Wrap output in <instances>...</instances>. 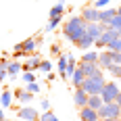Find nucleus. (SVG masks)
<instances>
[{"label":"nucleus","mask_w":121,"mask_h":121,"mask_svg":"<svg viewBox=\"0 0 121 121\" xmlns=\"http://www.w3.org/2000/svg\"><path fill=\"white\" fill-rule=\"evenodd\" d=\"M11 102H13V94L9 92V90H4V92L0 94V107H2V109H9Z\"/></svg>","instance_id":"22"},{"label":"nucleus","mask_w":121,"mask_h":121,"mask_svg":"<svg viewBox=\"0 0 121 121\" xmlns=\"http://www.w3.org/2000/svg\"><path fill=\"white\" fill-rule=\"evenodd\" d=\"M50 52H52L54 56H60V54H63V52H60V46H59V44H52V46H50Z\"/></svg>","instance_id":"34"},{"label":"nucleus","mask_w":121,"mask_h":121,"mask_svg":"<svg viewBox=\"0 0 121 121\" xmlns=\"http://www.w3.org/2000/svg\"><path fill=\"white\" fill-rule=\"evenodd\" d=\"M107 71H109L111 75H113V77H121V65H117V63H113V65H111V67L107 69Z\"/></svg>","instance_id":"29"},{"label":"nucleus","mask_w":121,"mask_h":121,"mask_svg":"<svg viewBox=\"0 0 121 121\" xmlns=\"http://www.w3.org/2000/svg\"><path fill=\"white\" fill-rule=\"evenodd\" d=\"M111 54H113V63L121 65V52H111Z\"/></svg>","instance_id":"35"},{"label":"nucleus","mask_w":121,"mask_h":121,"mask_svg":"<svg viewBox=\"0 0 121 121\" xmlns=\"http://www.w3.org/2000/svg\"><path fill=\"white\" fill-rule=\"evenodd\" d=\"M117 38H119V31H117V29H111V27H107V29H104V31L98 36L96 46H98V48H107L111 42H113V40H117Z\"/></svg>","instance_id":"4"},{"label":"nucleus","mask_w":121,"mask_h":121,"mask_svg":"<svg viewBox=\"0 0 121 121\" xmlns=\"http://www.w3.org/2000/svg\"><path fill=\"white\" fill-rule=\"evenodd\" d=\"M82 90H84L88 96H92V94H100L102 92V88H104V77H86L82 86H79Z\"/></svg>","instance_id":"2"},{"label":"nucleus","mask_w":121,"mask_h":121,"mask_svg":"<svg viewBox=\"0 0 121 121\" xmlns=\"http://www.w3.org/2000/svg\"><path fill=\"white\" fill-rule=\"evenodd\" d=\"M75 46H77L79 50H90L92 46H94V38H92L90 34H88V31H86L84 36H82V40H79V42H77Z\"/></svg>","instance_id":"15"},{"label":"nucleus","mask_w":121,"mask_h":121,"mask_svg":"<svg viewBox=\"0 0 121 121\" xmlns=\"http://www.w3.org/2000/svg\"><path fill=\"white\" fill-rule=\"evenodd\" d=\"M119 119H121V109H119Z\"/></svg>","instance_id":"42"},{"label":"nucleus","mask_w":121,"mask_h":121,"mask_svg":"<svg viewBox=\"0 0 121 121\" xmlns=\"http://www.w3.org/2000/svg\"><path fill=\"white\" fill-rule=\"evenodd\" d=\"M2 121H9V119H2Z\"/></svg>","instance_id":"43"},{"label":"nucleus","mask_w":121,"mask_h":121,"mask_svg":"<svg viewBox=\"0 0 121 121\" xmlns=\"http://www.w3.org/2000/svg\"><path fill=\"white\" fill-rule=\"evenodd\" d=\"M69 79H71V84L75 86V88H79V86H82V82H84L86 77H84V73H82V69L77 67V69L73 71V75H71V77H69Z\"/></svg>","instance_id":"20"},{"label":"nucleus","mask_w":121,"mask_h":121,"mask_svg":"<svg viewBox=\"0 0 121 121\" xmlns=\"http://www.w3.org/2000/svg\"><path fill=\"white\" fill-rule=\"evenodd\" d=\"M104 50H109V52H121V38L113 40V42H111V44H109Z\"/></svg>","instance_id":"25"},{"label":"nucleus","mask_w":121,"mask_h":121,"mask_svg":"<svg viewBox=\"0 0 121 121\" xmlns=\"http://www.w3.org/2000/svg\"><path fill=\"white\" fill-rule=\"evenodd\" d=\"M117 15H119V17H121V4H119V6H117Z\"/></svg>","instance_id":"41"},{"label":"nucleus","mask_w":121,"mask_h":121,"mask_svg":"<svg viewBox=\"0 0 121 121\" xmlns=\"http://www.w3.org/2000/svg\"><path fill=\"white\" fill-rule=\"evenodd\" d=\"M9 63H11V60L6 59V56H4V59H0V69H6V67H9Z\"/></svg>","instance_id":"36"},{"label":"nucleus","mask_w":121,"mask_h":121,"mask_svg":"<svg viewBox=\"0 0 121 121\" xmlns=\"http://www.w3.org/2000/svg\"><path fill=\"white\" fill-rule=\"evenodd\" d=\"M104 102H102V98H100V94H92V96H88V107L90 109H94V111H98L100 107H102Z\"/></svg>","instance_id":"18"},{"label":"nucleus","mask_w":121,"mask_h":121,"mask_svg":"<svg viewBox=\"0 0 121 121\" xmlns=\"http://www.w3.org/2000/svg\"><path fill=\"white\" fill-rule=\"evenodd\" d=\"M40 107H42V111H50V100L48 98H42L40 100Z\"/></svg>","instance_id":"33"},{"label":"nucleus","mask_w":121,"mask_h":121,"mask_svg":"<svg viewBox=\"0 0 121 121\" xmlns=\"http://www.w3.org/2000/svg\"><path fill=\"white\" fill-rule=\"evenodd\" d=\"M119 92H121V88H119L117 82H104V88L100 92V98H102V102H115V98H117Z\"/></svg>","instance_id":"3"},{"label":"nucleus","mask_w":121,"mask_h":121,"mask_svg":"<svg viewBox=\"0 0 121 121\" xmlns=\"http://www.w3.org/2000/svg\"><path fill=\"white\" fill-rule=\"evenodd\" d=\"M2 119H6V117H4V109L0 107V121H2Z\"/></svg>","instance_id":"40"},{"label":"nucleus","mask_w":121,"mask_h":121,"mask_svg":"<svg viewBox=\"0 0 121 121\" xmlns=\"http://www.w3.org/2000/svg\"><path fill=\"white\" fill-rule=\"evenodd\" d=\"M63 15H65V2L60 0V2H56V4L50 9V19H52V17H63Z\"/></svg>","instance_id":"21"},{"label":"nucleus","mask_w":121,"mask_h":121,"mask_svg":"<svg viewBox=\"0 0 121 121\" xmlns=\"http://www.w3.org/2000/svg\"><path fill=\"white\" fill-rule=\"evenodd\" d=\"M52 67H54V65H52L48 59H44L42 63H40V67H38V69H40L42 73H50V71H52Z\"/></svg>","instance_id":"27"},{"label":"nucleus","mask_w":121,"mask_h":121,"mask_svg":"<svg viewBox=\"0 0 121 121\" xmlns=\"http://www.w3.org/2000/svg\"><path fill=\"white\" fill-rule=\"evenodd\" d=\"M109 4H111V0H94V4H92V6L100 11V9H107Z\"/></svg>","instance_id":"32"},{"label":"nucleus","mask_w":121,"mask_h":121,"mask_svg":"<svg viewBox=\"0 0 121 121\" xmlns=\"http://www.w3.org/2000/svg\"><path fill=\"white\" fill-rule=\"evenodd\" d=\"M60 19L63 17H52V19H48V25H46V31H54L56 27L60 25Z\"/></svg>","instance_id":"24"},{"label":"nucleus","mask_w":121,"mask_h":121,"mask_svg":"<svg viewBox=\"0 0 121 121\" xmlns=\"http://www.w3.org/2000/svg\"><path fill=\"white\" fill-rule=\"evenodd\" d=\"M40 121H59V117H56L52 111H42V115H40Z\"/></svg>","instance_id":"26"},{"label":"nucleus","mask_w":121,"mask_h":121,"mask_svg":"<svg viewBox=\"0 0 121 121\" xmlns=\"http://www.w3.org/2000/svg\"><path fill=\"white\" fill-rule=\"evenodd\" d=\"M119 79H121V77H119Z\"/></svg>","instance_id":"45"},{"label":"nucleus","mask_w":121,"mask_h":121,"mask_svg":"<svg viewBox=\"0 0 121 121\" xmlns=\"http://www.w3.org/2000/svg\"><path fill=\"white\" fill-rule=\"evenodd\" d=\"M40 63H42V59H40V54H29L27 59H25L23 63V71H36L38 67H40Z\"/></svg>","instance_id":"11"},{"label":"nucleus","mask_w":121,"mask_h":121,"mask_svg":"<svg viewBox=\"0 0 121 121\" xmlns=\"http://www.w3.org/2000/svg\"><path fill=\"white\" fill-rule=\"evenodd\" d=\"M100 121H121L119 117H107V119H100Z\"/></svg>","instance_id":"38"},{"label":"nucleus","mask_w":121,"mask_h":121,"mask_svg":"<svg viewBox=\"0 0 121 121\" xmlns=\"http://www.w3.org/2000/svg\"><path fill=\"white\" fill-rule=\"evenodd\" d=\"M86 27H88V23H86L82 17H69L63 23V36L67 38L71 44H77L82 40V36L86 34Z\"/></svg>","instance_id":"1"},{"label":"nucleus","mask_w":121,"mask_h":121,"mask_svg":"<svg viewBox=\"0 0 121 121\" xmlns=\"http://www.w3.org/2000/svg\"><path fill=\"white\" fill-rule=\"evenodd\" d=\"M21 71H23V65H21L19 60H11L9 67H6V73L11 75V79H13V77H17V73H21Z\"/></svg>","instance_id":"16"},{"label":"nucleus","mask_w":121,"mask_h":121,"mask_svg":"<svg viewBox=\"0 0 121 121\" xmlns=\"http://www.w3.org/2000/svg\"><path fill=\"white\" fill-rule=\"evenodd\" d=\"M21 79H23V84H29V82H36V73H34V71H23Z\"/></svg>","instance_id":"30"},{"label":"nucleus","mask_w":121,"mask_h":121,"mask_svg":"<svg viewBox=\"0 0 121 121\" xmlns=\"http://www.w3.org/2000/svg\"><path fill=\"white\" fill-rule=\"evenodd\" d=\"M109 27H111V29H117V31H121V17H119V15H115V17L109 21Z\"/></svg>","instance_id":"28"},{"label":"nucleus","mask_w":121,"mask_h":121,"mask_svg":"<svg viewBox=\"0 0 121 121\" xmlns=\"http://www.w3.org/2000/svg\"><path fill=\"white\" fill-rule=\"evenodd\" d=\"M73 100H75V107H77V109H82V107H86V104H88V94H86L82 88H75Z\"/></svg>","instance_id":"13"},{"label":"nucleus","mask_w":121,"mask_h":121,"mask_svg":"<svg viewBox=\"0 0 121 121\" xmlns=\"http://www.w3.org/2000/svg\"><path fill=\"white\" fill-rule=\"evenodd\" d=\"M79 63H98V50H86Z\"/></svg>","instance_id":"17"},{"label":"nucleus","mask_w":121,"mask_h":121,"mask_svg":"<svg viewBox=\"0 0 121 121\" xmlns=\"http://www.w3.org/2000/svg\"><path fill=\"white\" fill-rule=\"evenodd\" d=\"M119 104L117 102H104L100 109H98V117L100 119H107V117H119Z\"/></svg>","instance_id":"7"},{"label":"nucleus","mask_w":121,"mask_h":121,"mask_svg":"<svg viewBox=\"0 0 121 121\" xmlns=\"http://www.w3.org/2000/svg\"><path fill=\"white\" fill-rule=\"evenodd\" d=\"M117 15V9H113V6H107V9H100V23L109 25V21Z\"/></svg>","instance_id":"14"},{"label":"nucleus","mask_w":121,"mask_h":121,"mask_svg":"<svg viewBox=\"0 0 121 121\" xmlns=\"http://www.w3.org/2000/svg\"><path fill=\"white\" fill-rule=\"evenodd\" d=\"M17 117L21 121H40V113H38L31 104H23L21 109L17 111Z\"/></svg>","instance_id":"5"},{"label":"nucleus","mask_w":121,"mask_h":121,"mask_svg":"<svg viewBox=\"0 0 121 121\" xmlns=\"http://www.w3.org/2000/svg\"><path fill=\"white\" fill-rule=\"evenodd\" d=\"M79 69L84 73V77H104V71L98 67V63H79Z\"/></svg>","instance_id":"6"},{"label":"nucleus","mask_w":121,"mask_h":121,"mask_svg":"<svg viewBox=\"0 0 121 121\" xmlns=\"http://www.w3.org/2000/svg\"><path fill=\"white\" fill-rule=\"evenodd\" d=\"M36 48H38V42L34 40V38H27V40L23 42V50L27 52V56H29V54H34Z\"/></svg>","instance_id":"19"},{"label":"nucleus","mask_w":121,"mask_h":121,"mask_svg":"<svg viewBox=\"0 0 121 121\" xmlns=\"http://www.w3.org/2000/svg\"><path fill=\"white\" fill-rule=\"evenodd\" d=\"M79 119L82 121H100V117H98V111L90 109V107L86 104V107L79 109Z\"/></svg>","instance_id":"10"},{"label":"nucleus","mask_w":121,"mask_h":121,"mask_svg":"<svg viewBox=\"0 0 121 121\" xmlns=\"http://www.w3.org/2000/svg\"><path fill=\"white\" fill-rule=\"evenodd\" d=\"M115 102H117V104H119V107H121V92H119V94H117V98H115Z\"/></svg>","instance_id":"39"},{"label":"nucleus","mask_w":121,"mask_h":121,"mask_svg":"<svg viewBox=\"0 0 121 121\" xmlns=\"http://www.w3.org/2000/svg\"><path fill=\"white\" fill-rule=\"evenodd\" d=\"M56 69H59V73H60V77L65 75V69H67V52H63L59 56V60H56Z\"/></svg>","instance_id":"23"},{"label":"nucleus","mask_w":121,"mask_h":121,"mask_svg":"<svg viewBox=\"0 0 121 121\" xmlns=\"http://www.w3.org/2000/svg\"><path fill=\"white\" fill-rule=\"evenodd\" d=\"M9 73H6V69H0V82H4V77H6Z\"/></svg>","instance_id":"37"},{"label":"nucleus","mask_w":121,"mask_h":121,"mask_svg":"<svg viewBox=\"0 0 121 121\" xmlns=\"http://www.w3.org/2000/svg\"><path fill=\"white\" fill-rule=\"evenodd\" d=\"M34 96H36V94L27 92L25 88H19V90H15V94H13V98H15L17 102H21V104H31Z\"/></svg>","instance_id":"9"},{"label":"nucleus","mask_w":121,"mask_h":121,"mask_svg":"<svg viewBox=\"0 0 121 121\" xmlns=\"http://www.w3.org/2000/svg\"><path fill=\"white\" fill-rule=\"evenodd\" d=\"M111 65H113V54H111L109 50H102V52H98V67H100L102 71H107Z\"/></svg>","instance_id":"12"},{"label":"nucleus","mask_w":121,"mask_h":121,"mask_svg":"<svg viewBox=\"0 0 121 121\" xmlns=\"http://www.w3.org/2000/svg\"><path fill=\"white\" fill-rule=\"evenodd\" d=\"M79 17L84 19L86 23H98V21H100V11L94 9V6L90 4V6H84V9H82Z\"/></svg>","instance_id":"8"},{"label":"nucleus","mask_w":121,"mask_h":121,"mask_svg":"<svg viewBox=\"0 0 121 121\" xmlns=\"http://www.w3.org/2000/svg\"><path fill=\"white\" fill-rule=\"evenodd\" d=\"M25 90L31 92V94H38V92H40V84H38V82H29V84H25Z\"/></svg>","instance_id":"31"},{"label":"nucleus","mask_w":121,"mask_h":121,"mask_svg":"<svg viewBox=\"0 0 121 121\" xmlns=\"http://www.w3.org/2000/svg\"><path fill=\"white\" fill-rule=\"evenodd\" d=\"M119 38H121V31H119Z\"/></svg>","instance_id":"44"}]
</instances>
